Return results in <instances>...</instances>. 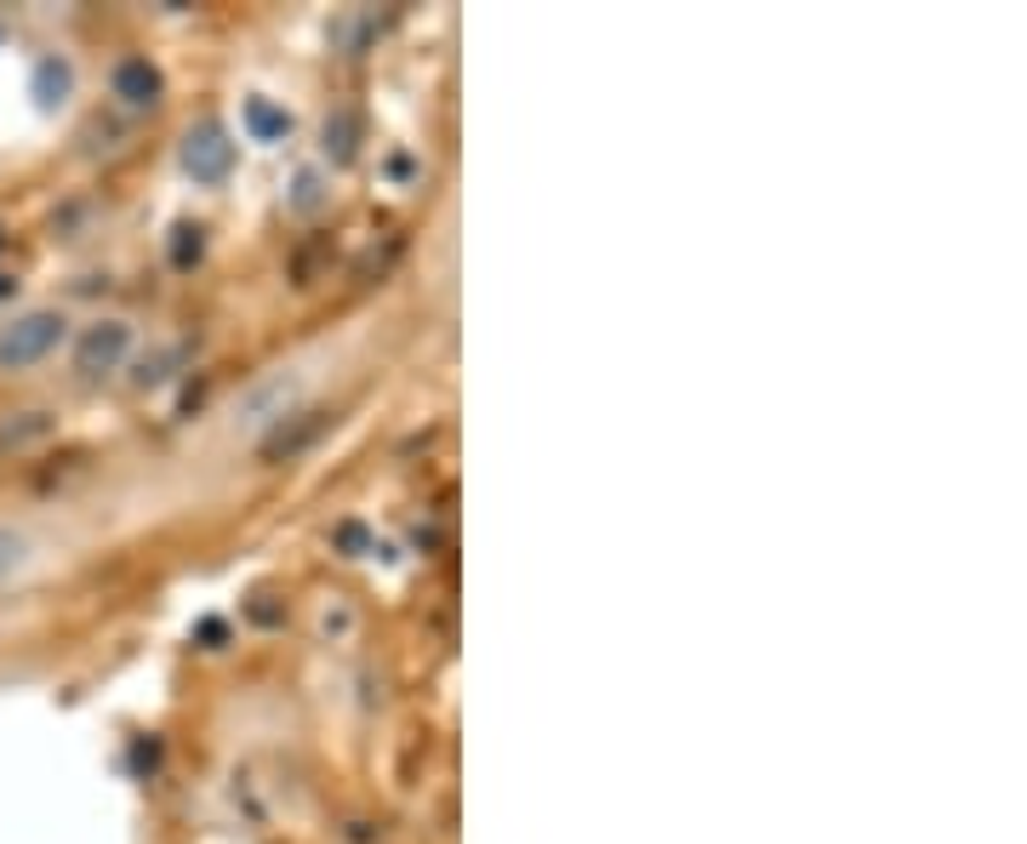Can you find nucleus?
Masks as SVG:
<instances>
[{
  "label": "nucleus",
  "mask_w": 1027,
  "mask_h": 844,
  "mask_svg": "<svg viewBox=\"0 0 1027 844\" xmlns=\"http://www.w3.org/2000/svg\"><path fill=\"white\" fill-rule=\"evenodd\" d=\"M74 337L69 326V314L52 309V303H29V309H12V314H0V371H35L46 365L63 342Z\"/></svg>",
  "instance_id": "nucleus-1"
},
{
  "label": "nucleus",
  "mask_w": 1027,
  "mask_h": 844,
  "mask_svg": "<svg viewBox=\"0 0 1027 844\" xmlns=\"http://www.w3.org/2000/svg\"><path fill=\"white\" fill-rule=\"evenodd\" d=\"M132 342H138L132 319H92V326L74 331V371L81 377H109V371L127 365Z\"/></svg>",
  "instance_id": "nucleus-2"
},
{
  "label": "nucleus",
  "mask_w": 1027,
  "mask_h": 844,
  "mask_svg": "<svg viewBox=\"0 0 1027 844\" xmlns=\"http://www.w3.org/2000/svg\"><path fill=\"white\" fill-rule=\"evenodd\" d=\"M109 86H115V97L127 109H148L160 97V74H155V63H148V58H120L115 74H109Z\"/></svg>",
  "instance_id": "nucleus-3"
},
{
  "label": "nucleus",
  "mask_w": 1027,
  "mask_h": 844,
  "mask_svg": "<svg viewBox=\"0 0 1027 844\" xmlns=\"http://www.w3.org/2000/svg\"><path fill=\"white\" fill-rule=\"evenodd\" d=\"M229 160H235V148L223 143L217 126L189 132V143H183V166L194 171V178H223V171H229Z\"/></svg>",
  "instance_id": "nucleus-4"
},
{
  "label": "nucleus",
  "mask_w": 1027,
  "mask_h": 844,
  "mask_svg": "<svg viewBox=\"0 0 1027 844\" xmlns=\"http://www.w3.org/2000/svg\"><path fill=\"white\" fill-rule=\"evenodd\" d=\"M35 565H40V542L23 526H0V588L23 582Z\"/></svg>",
  "instance_id": "nucleus-5"
},
{
  "label": "nucleus",
  "mask_w": 1027,
  "mask_h": 844,
  "mask_svg": "<svg viewBox=\"0 0 1027 844\" xmlns=\"http://www.w3.org/2000/svg\"><path fill=\"white\" fill-rule=\"evenodd\" d=\"M35 86H40V104H63V92H69V63H52V58H46Z\"/></svg>",
  "instance_id": "nucleus-6"
},
{
  "label": "nucleus",
  "mask_w": 1027,
  "mask_h": 844,
  "mask_svg": "<svg viewBox=\"0 0 1027 844\" xmlns=\"http://www.w3.org/2000/svg\"><path fill=\"white\" fill-rule=\"evenodd\" d=\"M252 126L258 132H286V120L274 114V109H263V104H252Z\"/></svg>",
  "instance_id": "nucleus-7"
},
{
  "label": "nucleus",
  "mask_w": 1027,
  "mask_h": 844,
  "mask_svg": "<svg viewBox=\"0 0 1027 844\" xmlns=\"http://www.w3.org/2000/svg\"><path fill=\"white\" fill-rule=\"evenodd\" d=\"M0 291H7V286H0Z\"/></svg>",
  "instance_id": "nucleus-8"
}]
</instances>
